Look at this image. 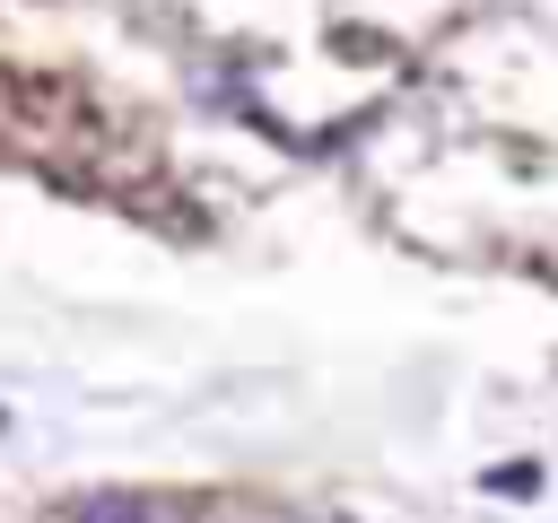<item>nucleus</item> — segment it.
<instances>
[{
    "label": "nucleus",
    "instance_id": "nucleus-1",
    "mask_svg": "<svg viewBox=\"0 0 558 523\" xmlns=\"http://www.w3.org/2000/svg\"><path fill=\"white\" fill-rule=\"evenodd\" d=\"M488 488H497V497H541V462H497Z\"/></svg>",
    "mask_w": 558,
    "mask_h": 523
},
{
    "label": "nucleus",
    "instance_id": "nucleus-2",
    "mask_svg": "<svg viewBox=\"0 0 558 523\" xmlns=\"http://www.w3.org/2000/svg\"><path fill=\"white\" fill-rule=\"evenodd\" d=\"M78 523H148V506L140 497H96V506H78Z\"/></svg>",
    "mask_w": 558,
    "mask_h": 523
}]
</instances>
